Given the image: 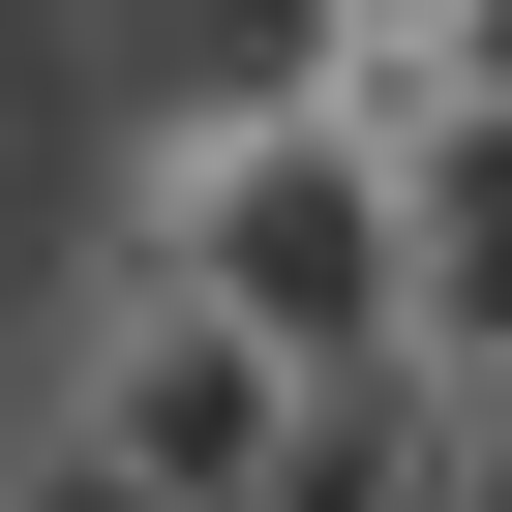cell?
Listing matches in <instances>:
<instances>
[{"label":"cell","instance_id":"obj_1","mask_svg":"<svg viewBox=\"0 0 512 512\" xmlns=\"http://www.w3.org/2000/svg\"><path fill=\"white\" fill-rule=\"evenodd\" d=\"M121 302L241 332L272 392H392V362H422V241H392V181L332 151V91H241V121H181V151L121 181Z\"/></svg>","mask_w":512,"mask_h":512},{"label":"cell","instance_id":"obj_2","mask_svg":"<svg viewBox=\"0 0 512 512\" xmlns=\"http://www.w3.org/2000/svg\"><path fill=\"white\" fill-rule=\"evenodd\" d=\"M0 512H121V482H91V452H0Z\"/></svg>","mask_w":512,"mask_h":512}]
</instances>
